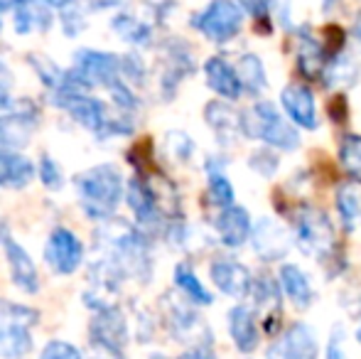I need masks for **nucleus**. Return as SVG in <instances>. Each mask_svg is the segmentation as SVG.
<instances>
[{"label":"nucleus","mask_w":361,"mask_h":359,"mask_svg":"<svg viewBox=\"0 0 361 359\" xmlns=\"http://www.w3.org/2000/svg\"><path fill=\"white\" fill-rule=\"evenodd\" d=\"M79 205L91 219H109L123 197V178L121 170L111 163H101L76 175Z\"/></svg>","instance_id":"f257e3e1"},{"label":"nucleus","mask_w":361,"mask_h":359,"mask_svg":"<svg viewBox=\"0 0 361 359\" xmlns=\"http://www.w3.org/2000/svg\"><path fill=\"white\" fill-rule=\"evenodd\" d=\"M293 241L305 256H312L327 266L337 254V231L329 217L312 205H298L293 214Z\"/></svg>","instance_id":"f03ea898"},{"label":"nucleus","mask_w":361,"mask_h":359,"mask_svg":"<svg viewBox=\"0 0 361 359\" xmlns=\"http://www.w3.org/2000/svg\"><path fill=\"white\" fill-rule=\"evenodd\" d=\"M241 130L246 138L261 140L281 153L300 148V133L268 101H258L248 111H241Z\"/></svg>","instance_id":"7ed1b4c3"},{"label":"nucleus","mask_w":361,"mask_h":359,"mask_svg":"<svg viewBox=\"0 0 361 359\" xmlns=\"http://www.w3.org/2000/svg\"><path fill=\"white\" fill-rule=\"evenodd\" d=\"M57 104L72 116L76 123L84 126L91 133H99V135L133 133V123L130 121H111L104 101L94 99V96H86V91L62 96V99H57Z\"/></svg>","instance_id":"20e7f679"},{"label":"nucleus","mask_w":361,"mask_h":359,"mask_svg":"<svg viewBox=\"0 0 361 359\" xmlns=\"http://www.w3.org/2000/svg\"><path fill=\"white\" fill-rule=\"evenodd\" d=\"M192 28L204 35L209 42L226 44L243 30V8L236 0H212L192 18Z\"/></svg>","instance_id":"39448f33"},{"label":"nucleus","mask_w":361,"mask_h":359,"mask_svg":"<svg viewBox=\"0 0 361 359\" xmlns=\"http://www.w3.org/2000/svg\"><path fill=\"white\" fill-rule=\"evenodd\" d=\"M37 312L27 310V308H5L3 317H0V357L20 359L30 355V350H32L30 325H37Z\"/></svg>","instance_id":"423d86ee"},{"label":"nucleus","mask_w":361,"mask_h":359,"mask_svg":"<svg viewBox=\"0 0 361 359\" xmlns=\"http://www.w3.org/2000/svg\"><path fill=\"white\" fill-rule=\"evenodd\" d=\"M72 74L86 89H91V87L111 89L118 82H123L121 57L109 54V52H96V49H81V52H76Z\"/></svg>","instance_id":"0eeeda50"},{"label":"nucleus","mask_w":361,"mask_h":359,"mask_svg":"<svg viewBox=\"0 0 361 359\" xmlns=\"http://www.w3.org/2000/svg\"><path fill=\"white\" fill-rule=\"evenodd\" d=\"M91 345L101 352L123 355L128 345V325H126V315L121 308L104 305L96 310L91 320Z\"/></svg>","instance_id":"6e6552de"},{"label":"nucleus","mask_w":361,"mask_h":359,"mask_svg":"<svg viewBox=\"0 0 361 359\" xmlns=\"http://www.w3.org/2000/svg\"><path fill=\"white\" fill-rule=\"evenodd\" d=\"M44 261H47L49 271L57 276H69L81 266L84 261V244L74 231L57 226L49 234L47 244H44Z\"/></svg>","instance_id":"1a4fd4ad"},{"label":"nucleus","mask_w":361,"mask_h":359,"mask_svg":"<svg viewBox=\"0 0 361 359\" xmlns=\"http://www.w3.org/2000/svg\"><path fill=\"white\" fill-rule=\"evenodd\" d=\"M317 335L307 322H293L266 350V359H317Z\"/></svg>","instance_id":"9d476101"},{"label":"nucleus","mask_w":361,"mask_h":359,"mask_svg":"<svg viewBox=\"0 0 361 359\" xmlns=\"http://www.w3.org/2000/svg\"><path fill=\"white\" fill-rule=\"evenodd\" d=\"M251 244L256 256H261L263 261L273 264V261H281L288 254L290 244H295V241H293V231H288L281 221L271 219V217H263L261 221L253 224Z\"/></svg>","instance_id":"9b49d317"},{"label":"nucleus","mask_w":361,"mask_h":359,"mask_svg":"<svg viewBox=\"0 0 361 359\" xmlns=\"http://www.w3.org/2000/svg\"><path fill=\"white\" fill-rule=\"evenodd\" d=\"M209 276L212 283L228 298H236V300H243V298L251 296L253 288V273L236 259H214L209 266Z\"/></svg>","instance_id":"f8f14e48"},{"label":"nucleus","mask_w":361,"mask_h":359,"mask_svg":"<svg viewBox=\"0 0 361 359\" xmlns=\"http://www.w3.org/2000/svg\"><path fill=\"white\" fill-rule=\"evenodd\" d=\"M214 231L219 241H221V246H226V249H241L251 239V231H253L251 214L241 205L224 207L214 217Z\"/></svg>","instance_id":"ddd939ff"},{"label":"nucleus","mask_w":361,"mask_h":359,"mask_svg":"<svg viewBox=\"0 0 361 359\" xmlns=\"http://www.w3.org/2000/svg\"><path fill=\"white\" fill-rule=\"evenodd\" d=\"M281 106L295 126L305 130H317V104H314L312 91L305 84H288L281 91Z\"/></svg>","instance_id":"4468645a"},{"label":"nucleus","mask_w":361,"mask_h":359,"mask_svg":"<svg viewBox=\"0 0 361 359\" xmlns=\"http://www.w3.org/2000/svg\"><path fill=\"white\" fill-rule=\"evenodd\" d=\"M329 54L324 42H319L312 35V30L307 25L298 30V69L305 79L314 82V79H322L324 69H327Z\"/></svg>","instance_id":"2eb2a0df"},{"label":"nucleus","mask_w":361,"mask_h":359,"mask_svg":"<svg viewBox=\"0 0 361 359\" xmlns=\"http://www.w3.org/2000/svg\"><path fill=\"white\" fill-rule=\"evenodd\" d=\"M228 335L241 355H251L261 345V330H258V317L248 305L238 303L228 310Z\"/></svg>","instance_id":"dca6fc26"},{"label":"nucleus","mask_w":361,"mask_h":359,"mask_svg":"<svg viewBox=\"0 0 361 359\" xmlns=\"http://www.w3.org/2000/svg\"><path fill=\"white\" fill-rule=\"evenodd\" d=\"M204 118H207V123H209L212 133L216 135L219 145H224V148L233 145L238 135H243L241 111L233 109L226 101H209L204 109Z\"/></svg>","instance_id":"f3484780"},{"label":"nucleus","mask_w":361,"mask_h":359,"mask_svg":"<svg viewBox=\"0 0 361 359\" xmlns=\"http://www.w3.org/2000/svg\"><path fill=\"white\" fill-rule=\"evenodd\" d=\"M204 79H207V87L221 96V99L238 101L243 96V87H241V79H238L236 67L228 64V59L219 57V54L204 62Z\"/></svg>","instance_id":"a211bd4d"},{"label":"nucleus","mask_w":361,"mask_h":359,"mask_svg":"<svg viewBox=\"0 0 361 359\" xmlns=\"http://www.w3.org/2000/svg\"><path fill=\"white\" fill-rule=\"evenodd\" d=\"M37 111L18 109L13 114L0 116V148L8 150H23L30 143V135L35 130Z\"/></svg>","instance_id":"6ab92c4d"},{"label":"nucleus","mask_w":361,"mask_h":359,"mask_svg":"<svg viewBox=\"0 0 361 359\" xmlns=\"http://www.w3.org/2000/svg\"><path fill=\"white\" fill-rule=\"evenodd\" d=\"M5 256H8L10 276L13 283L25 293H37L39 291V276L35 269V261L30 259V254L13 239H5Z\"/></svg>","instance_id":"aec40b11"},{"label":"nucleus","mask_w":361,"mask_h":359,"mask_svg":"<svg viewBox=\"0 0 361 359\" xmlns=\"http://www.w3.org/2000/svg\"><path fill=\"white\" fill-rule=\"evenodd\" d=\"M278 281H281L283 293L290 298V303H293L298 310H307V308H312V303H314L312 281H310V276L300 269V266L283 264L281 271H278Z\"/></svg>","instance_id":"412c9836"},{"label":"nucleus","mask_w":361,"mask_h":359,"mask_svg":"<svg viewBox=\"0 0 361 359\" xmlns=\"http://www.w3.org/2000/svg\"><path fill=\"white\" fill-rule=\"evenodd\" d=\"M192 72H195V59H192L187 44H182V42L170 44V47H167V67H165L162 79H160L167 99L177 91L182 79L190 77Z\"/></svg>","instance_id":"4be33fe9"},{"label":"nucleus","mask_w":361,"mask_h":359,"mask_svg":"<svg viewBox=\"0 0 361 359\" xmlns=\"http://www.w3.org/2000/svg\"><path fill=\"white\" fill-rule=\"evenodd\" d=\"M35 178V165L18 150L0 148V187L23 190Z\"/></svg>","instance_id":"5701e85b"},{"label":"nucleus","mask_w":361,"mask_h":359,"mask_svg":"<svg viewBox=\"0 0 361 359\" xmlns=\"http://www.w3.org/2000/svg\"><path fill=\"white\" fill-rule=\"evenodd\" d=\"M236 72H238V79H241L243 94L261 96L263 91L268 89L266 64H263V59L258 57V54H253V52L241 54L236 62Z\"/></svg>","instance_id":"b1692460"},{"label":"nucleus","mask_w":361,"mask_h":359,"mask_svg":"<svg viewBox=\"0 0 361 359\" xmlns=\"http://www.w3.org/2000/svg\"><path fill=\"white\" fill-rule=\"evenodd\" d=\"M195 303L185 300H172L167 303V325H170L172 335L180 337V340H187L190 335L202 330V320L195 312Z\"/></svg>","instance_id":"393cba45"},{"label":"nucleus","mask_w":361,"mask_h":359,"mask_svg":"<svg viewBox=\"0 0 361 359\" xmlns=\"http://www.w3.org/2000/svg\"><path fill=\"white\" fill-rule=\"evenodd\" d=\"M334 207H337V214H339V219H342V226L347 231H352L354 226L361 221V187H359V182L339 185L337 195H334Z\"/></svg>","instance_id":"a878e982"},{"label":"nucleus","mask_w":361,"mask_h":359,"mask_svg":"<svg viewBox=\"0 0 361 359\" xmlns=\"http://www.w3.org/2000/svg\"><path fill=\"white\" fill-rule=\"evenodd\" d=\"M175 286L182 293V298H187L195 305H212L214 296L209 293V288L200 281V276L195 273L190 264H177L175 266Z\"/></svg>","instance_id":"bb28decb"},{"label":"nucleus","mask_w":361,"mask_h":359,"mask_svg":"<svg viewBox=\"0 0 361 359\" xmlns=\"http://www.w3.org/2000/svg\"><path fill=\"white\" fill-rule=\"evenodd\" d=\"M207 173H209V200L216 209L236 205V195H233L231 180L224 175V163H219L216 158L207 160Z\"/></svg>","instance_id":"cd10ccee"},{"label":"nucleus","mask_w":361,"mask_h":359,"mask_svg":"<svg viewBox=\"0 0 361 359\" xmlns=\"http://www.w3.org/2000/svg\"><path fill=\"white\" fill-rule=\"evenodd\" d=\"M354 79H357V64L344 52L334 54L327 62V69H324V74H322V82L327 84V87H349Z\"/></svg>","instance_id":"c85d7f7f"},{"label":"nucleus","mask_w":361,"mask_h":359,"mask_svg":"<svg viewBox=\"0 0 361 359\" xmlns=\"http://www.w3.org/2000/svg\"><path fill=\"white\" fill-rule=\"evenodd\" d=\"M339 163L344 173L361 185V135L347 133L339 143Z\"/></svg>","instance_id":"c756f323"},{"label":"nucleus","mask_w":361,"mask_h":359,"mask_svg":"<svg viewBox=\"0 0 361 359\" xmlns=\"http://www.w3.org/2000/svg\"><path fill=\"white\" fill-rule=\"evenodd\" d=\"M111 28L130 44H147L152 37V28L143 20L133 18V15H118V18L111 23Z\"/></svg>","instance_id":"7c9ffc66"},{"label":"nucleus","mask_w":361,"mask_h":359,"mask_svg":"<svg viewBox=\"0 0 361 359\" xmlns=\"http://www.w3.org/2000/svg\"><path fill=\"white\" fill-rule=\"evenodd\" d=\"M49 25V15L44 10H39L37 5L23 3L15 13V30L20 35L35 32V30H44Z\"/></svg>","instance_id":"2f4dec72"},{"label":"nucleus","mask_w":361,"mask_h":359,"mask_svg":"<svg viewBox=\"0 0 361 359\" xmlns=\"http://www.w3.org/2000/svg\"><path fill=\"white\" fill-rule=\"evenodd\" d=\"M278 165H281V158H278L276 148L266 145V148H256L248 158V168L253 170L261 178H273L278 173Z\"/></svg>","instance_id":"473e14b6"},{"label":"nucleus","mask_w":361,"mask_h":359,"mask_svg":"<svg viewBox=\"0 0 361 359\" xmlns=\"http://www.w3.org/2000/svg\"><path fill=\"white\" fill-rule=\"evenodd\" d=\"M30 62H32V67L37 69L39 79H42V84L47 89L57 91L64 84V79H67V72H62L57 64L49 62V59H44L42 54H32V57H30Z\"/></svg>","instance_id":"72a5a7b5"},{"label":"nucleus","mask_w":361,"mask_h":359,"mask_svg":"<svg viewBox=\"0 0 361 359\" xmlns=\"http://www.w3.org/2000/svg\"><path fill=\"white\" fill-rule=\"evenodd\" d=\"M165 145H167V153H170L177 163H187V160L192 158V153H195V140H192L187 133H182V130L167 133Z\"/></svg>","instance_id":"f704fd0d"},{"label":"nucleus","mask_w":361,"mask_h":359,"mask_svg":"<svg viewBox=\"0 0 361 359\" xmlns=\"http://www.w3.org/2000/svg\"><path fill=\"white\" fill-rule=\"evenodd\" d=\"M37 173H39V180H42V185L47 187V190H62V170H59V163L57 160H52L49 155H42L39 158V168H37Z\"/></svg>","instance_id":"c9c22d12"},{"label":"nucleus","mask_w":361,"mask_h":359,"mask_svg":"<svg viewBox=\"0 0 361 359\" xmlns=\"http://www.w3.org/2000/svg\"><path fill=\"white\" fill-rule=\"evenodd\" d=\"M39 359H81V352L64 340H52L39 352Z\"/></svg>","instance_id":"e433bc0d"},{"label":"nucleus","mask_w":361,"mask_h":359,"mask_svg":"<svg viewBox=\"0 0 361 359\" xmlns=\"http://www.w3.org/2000/svg\"><path fill=\"white\" fill-rule=\"evenodd\" d=\"M324 359H349L347 350H344V327L334 325L329 332L327 340V350H324Z\"/></svg>","instance_id":"4c0bfd02"},{"label":"nucleus","mask_w":361,"mask_h":359,"mask_svg":"<svg viewBox=\"0 0 361 359\" xmlns=\"http://www.w3.org/2000/svg\"><path fill=\"white\" fill-rule=\"evenodd\" d=\"M236 3L243 8V13H248L253 20H258V23L271 18L273 0H236Z\"/></svg>","instance_id":"58836bf2"},{"label":"nucleus","mask_w":361,"mask_h":359,"mask_svg":"<svg viewBox=\"0 0 361 359\" xmlns=\"http://www.w3.org/2000/svg\"><path fill=\"white\" fill-rule=\"evenodd\" d=\"M175 359H216V352L212 347V340H204V342H197L195 347H190V350L182 352Z\"/></svg>","instance_id":"ea45409f"},{"label":"nucleus","mask_w":361,"mask_h":359,"mask_svg":"<svg viewBox=\"0 0 361 359\" xmlns=\"http://www.w3.org/2000/svg\"><path fill=\"white\" fill-rule=\"evenodd\" d=\"M23 3H27V0H0V13H5V10H18Z\"/></svg>","instance_id":"a19ab883"},{"label":"nucleus","mask_w":361,"mask_h":359,"mask_svg":"<svg viewBox=\"0 0 361 359\" xmlns=\"http://www.w3.org/2000/svg\"><path fill=\"white\" fill-rule=\"evenodd\" d=\"M44 3L49 5V8H57V10H64V8H69V5L74 3V0H44Z\"/></svg>","instance_id":"79ce46f5"},{"label":"nucleus","mask_w":361,"mask_h":359,"mask_svg":"<svg viewBox=\"0 0 361 359\" xmlns=\"http://www.w3.org/2000/svg\"><path fill=\"white\" fill-rule=\"evenodd\" d=\"M116 3H121V0H91L94 8H111V5H116Z\"/></svg>","instance_id":"37998d69"},{"label":"nucleus","mask_w":361,"mask_h":359,"mask_svg":"<svg viewBox=\"0 0 361 359\" xmlns=\"http://www.w3.org/2000/svg\"><path fill=\"white\" fill-rule=\"evenodd\" d=\"M354 39H357V44H359V47H361V18L357 20V25H354Z\"/></svg>","instance_id":"c03bdc74"},{"label":"nucleus","mask_w":361,"mask_h":359,"mask_svg":"<svg viewBox=\"0 0 361 359\" xmlns=\"http://www.w3.org/2000/svg\"><path fill=\"white\" fill-rule=\"evenodd\" d=\"M5 236V219H3V214H0V239Z\"/></svg>","instance_id":"a18cd8bd"},{"label":"nucleus","mask_w":361,"mask_h":359,"mask_svg":"<svg viewBox=\"0 0 361 359\" xmlns=\"http://www.w3.org/2000/svg\"><path fill=\"white\" fill-rule=\"evenodd\" d=\"M332 3H337V0H324V10H329V8H332Z\"/></svg>","instance_id":"49530a36"},{"label":"nucleus","mask_w":361,"mask_h":359,"mask_svg":"<svg viewBox=\"0 0 361 359\" xmlns=\"http://www.w3.org/2000/svg\"><path fill=\"white\" fill-rule=\"evenodd\" d=\"M357 342L361 345V322H359V327H357Z\"/></svg>","instance_id":"de8ad7c7"}]
</instances>
